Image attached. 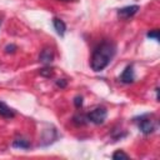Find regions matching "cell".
I'll use <instances>...</instances> for the list:
<instances>
[{
	"label": "cell",
	"mask_w": 160,
	"mask_h": 160,
	"mask_svg": "<svg viewBox=\"0 0 160 160\" xmlns=\"http://www.w3.org/2000/svg\"><path fill=\"white\" fill-rule=\"evenodd\" d=\"M138 10H139V6H138V5H129V6H124V8H121V9H119V10H118V16H119L120 19L126 20V19H129V18L134 16V15L138 12Z\"/></svg>",
	"instance_id": "277c9868"
},
{
	"label": "cell",
	"mask_w": 160,
	"mask_h": 160,
	"mask_svg": "<svg viewBox=\"0 0 160 160\" xmlns=\"http://www.w3.org/2000/svg\"><path fill=\"white\" fill-rule=\"evenodd\" d=\"M60 1H70V0H60Z\"/></svg>",
	"instance_id": "ac0fdd59"
},
{
	"label": "cell",
	"mask_w": 160,
	"mask_h": 160,
	"mask_svg": "<svg viewBox=\"0 0 160 160\" xmlns=\"http://www.w3.org/2000/svg\"><path fill=\"white\" fill-rule=\"evenodd\" d=\"M16 49H18L16 45L10 44V45H6V46H5V52H6V54H12V52L16 51Z\"/></svg>",
	"instance_id": "2e32d148"
},
{
	"label": "cell",
	"mask_w": 160,
	"mask_h": 160,
	"mask_svg": "<svg viewBox=\"0 0 160 160\" xmlns=\"http://www.w3.org/2000/svg\"><path fill=\"white\" fill-rule=\"evenodd\" d=\"M112 159L114 160H126V159H129V155L125 154L122 150H116L112 154Z\"/></svg>",
	"instance_id": "7c38bea8"
},
{
	"label": "cell",
	"mask_w": 160,
	"mask_h": 160,
	"mask_svg": "<svg viewBox=\"0 0 160 160\" xmlns=\"http://www.w3.org/2000/svg\"><path fill=\"white\" fill-rule=\"evenodd\" d=\"M52 25H54V29L56 30L58 35H60V36H64V35H65L66 25H65V22H64L61 19L54 18V19H52Z\"/></svg>",
	"instance_id": "ba28073f"
},
{
	"label": "cell",
	"mask_w": 160,
	"mask_h": 160,
	"mask_svg": "<svg viewBox=\"0 0 160 160\" xmlns=\"http://www.w3.org/2000/svg\"><path fill=\"white\" fill-rule=\"evenodd\" d=\"M82 96H80V95H78V96H75L74 98V105H75V108H78V109H80L81 106H82Z\"/></svg>",
	"instance_id": "9a60e30c"
},
{
	"label": "cell",
	"mask_w": 160,
	"mask_h": 160,
	"mask_svg": "<svg viewBox=\"0 0 160 160\" xmlns=\"http://www.w3.org/2000/svg\"><path fill=\"white\" fill-rule=\"evenodd\" d=\"M66 85H68V80H65V79H59V80H56V86H58V88L64 89V88H66Z\"/></svg>",
	"instance_id": "e0dca14e"
},
{
	"label": "cell",
	"mask_w": 160,
	"mask_h": 160,
	"mask_svg": "<svg viewBox=\"0 0 160 160\" xmlns=\"http://www.w3.org/2000/svg\"><path fill=\"white\" fill-rule=\"evenodd\" d=\"M40 75L41 76H45V78H50L54 75V70L51 68H44L40 70Z\"/></svg>",
	"instance_id": "4fadbf2b"
},
{
	"label": "cell",
	"mask_w": 160,
	"mask_h": 160,
	"mask_svg": "<svg viewBox=\"0 0 160 160\" xmlns=\"http://www.w3.org/2000/svg\"><path fill=\"white\" fill-rule=\"evenodd\" d=\"M0 116L6 118V119H10V118H14L15 116V111L10 106H8L4 101H0Z\"/></svg>",
	"instance_id": "9c48e42d"
},
{
	"label": "cell",
	"mask_w": 160,
	"mask_h": 160,
	"mask_svg": "<svg viewBox=\"0 0 160 160\" xmlns=\"http://www.w3.org/2000/svg\"><path fill=\"white\" fill-rule=\"evenodd\" d=\"M86 116H88L89 121H91L96 125H100L105 121V119L108 116V111H106L105 108H96V109L91 110Z\"/></svg>",
	"instance_id": "3957f363"
},
{
	"label": "cell",
	"mask_w": 160,
	"mask_h": 160,
	"mask_svg": "<svg viewBox=\"0 0 160 160\" xmlns=\"http://www.w3.org/2000/svg\"><path fill=\"white\" fill-rule=\"evenodd\" d=\"M56 138H58V134H56L55 129H46V130H44L42 136H41V145L46 146V145L54 142Z\"/></svg>",
	"instance_id": "5b68a950"
},
{
	"label": "cell",
	"mask_w": 160,
	"mask_h": 160,
	"mask_svg": "<svg viewBox=\"0 0 160 160\" xmlns=\"http://www.w3.org/2000/svg\"><path fill=\"white\" fill-rule=\"evenodd\" d=\"M134 79H135V75H134L132 65H128V66L124 69V71L121 72L119 80H120L121 82H124V84H130V82L134 81Z\"/></svg>",
	"instance_id": "8992f818"
},
{
	"label": "cell",
	"mask_w": 160,
	"mask_h": 160,
	"mask_svg": "<svg viewBox=\"0 0 160 160\" xmlns=\"http://www.w3.org/2000/svg\"><path fill=\"white\" fill-rule=\"evenodd\" d=\"M115 55V45L111 41H104L95 48L91 55L90 66L94 71L104 70Z\"/></svg>",
	"instance_id": "6da1fadb"
},
{
	"label": "cell",
	"mask_w": 160,
	"mask_h": 160,
	"mask_svg": "<svg viewBox=\"0 0 160 160\" xmlns=\"http://www.w3.org/2000/svg\"><path fill=\"white\" fill-rule=\"evenodd\" d=\"M39 60L42 62V64H50L52 60H54V51L50 49V48H44L39 55Z\"/></svg>",
	"instance_id": "52a82bcc"
},
{
	"label": "cell",
	"mask_w": 160,
	"mask_h": 160,
	"mask_svg": "<svg viewBox=\"0 0 160 160\" xmlns=\"http://www.w3.org/2000/svg\"><path fill=\"white\" fill-rule=\"evenodd\" d=\"M12 148H16V149H29L30 148V142H29V140H26L24 138H16L12 141Z\"/></svg>",
	"instance_id": "30bf717a"
},
{
	"label": "cell",
	"mask_w": 160,
	"mask_h": 160,
	"mask_svg": "<svg viewBox=\"0 0 160 160\" xmlns=\"http://www.w3.org/2000/svg\"><path fill=\"white\" fill-rule=\"evenodd\" d=\"M72 121L76 124V125H84V124H86L88 121H89V119H88V116L86 115H75L74 118H72Z\"/></svg>",
	"instance_id": "8fae6325"
},
{
	"label": "cell",
	"mask_w": 160,
	"mask_h": 160,
	"mask_svg": "<svg viewBox=\"0 0 160 160\" xmlns=\"http://www.w3.org/2000/svg\"><path fill=\"white\" fill-rule=\"evenodd\" d=\"M146 36H148L149 39H154V40L159 41V30L155 29V30H152V31H149V32L146 34Z\"/></svg>",
	"instance_id": "5bb4252c"
},
{
	"label": "cell",
	"mask_w": 160,
	"mask_h": 160,
	"mask_svg": "<svg viewBox=\"0 0 160 160\" xmlns=\"http://www.w3.org/2000/svg\"><path fill=\"white\" fill-rule=\"evenodd\" d=\"M138 126H139V129L142 134L149 135V134L154 132V130L156 128V124L151 118H149V115H142V116H140Z\"/></svg>",
	"instance_id": "7a4b0ae2"
}]
</instances>
